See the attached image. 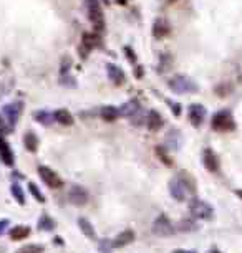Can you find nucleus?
Masks as SVG:
<instances>
[{
    "label": "nucleus",
    "instance_id": "19",
    "mask_svg": "<svg viewBox=\"0 0 242 253\" xmlns=\"http://www.w3.org/2000/svg\"><path fill=\"white\" fill-rule=\"evenodd\" d=\"M78 227L81 229V232H83V235H85L86 238H91V240L96 238V232H95L93 225H91L86 219L80 217V219H78Z\"/></svg>",
    "mask_w": 242,
    "mask_h": 253
},
{
    "label": "nucleus",
    "instance_id": "29",
    "mask_svg": "<svg viewBox=\"0 0 242 253\" xmlns=\"http://www.w3.org/2000/svg\"><path fill=\"white\" fill-rule=\"evenodd\" d=\"M38 227H40V229H45V230H52V229H54V220L48 219V217H42Z\"/></svg>",
    "mask_w": 242,
    "mask_h": 253
},
{
    "label": "nucleus",
    "instance_id": "5",
    "mask_svg": "<svg viewBox=\"0 0 242 253\" xmlns=\"http://www.w3.org/2000/svg\"><path fill=\"white\" fill-rule=\"evenodd\" d=\"M22 111H24V103L22 101H15V103H10L7 104L5 108H3V119L7 121V124L10 126V128H14V126L19 123V117L22 115Z\"/></svg>",
    "mask_w": 242,
    "mask_h": 253
},
{
    "label": "nucleus",
    "instance_id": "33",
    "mask_svg": "<svg viewBox=\"0 0 242 253\" xmlns=\"http://www.w3.org/2000/svg\"><path fill=\"white\" fill-rule=\"evenodd\" d=\"M116 2H120V3H125V2H126V0H116Z\"/></svg>",
    "mask_w": 242,
    "mask_h": 253
},
{
    "label": "nucleus",
    "instance_id": "17",
    "mask_svg": "<svg viewBox=\"0 0 242 253\" xmlns=\"http://www.w3.org/2000/svg\"><path fill=\"white\" fill-rule=\"evenodd\" d=\"M0 159L7 165L14 164V154H12V149L8 147V144L3 138H0Z\"/></svg>",
    "mask_w": 242,
    "mask_h": 253
},
{
    "label": "nucleus",
    "instance_id": "1",
    "mask_svg": "<svg viewBox=\"0 0 242 253\" xmlns=\"http://www.w3.org/2000/svg\"><path fill=\"white\" fill-rule=\"evenodd\" d=\"M86 14L88 19L93 23V28L96 32H101L105 28V17H103V8H101L98 0H86Z\"/></svg>",
    "mask_w": 242,
    "mask_h": 253
},
{
    "label": "nucleus",
    "instance_id": "23",
    "mask_svg": "<svg viewBox=\"0 0 242 253\" xmlns=\"http://www.w3.org/2000/svg\"><path fill=\"white\" fill-rule=\"evenodd\" d=\"M118 116H120V111L114 106H105L103 110H101V117H103L105 121H114Z\"/></svg>",
    "mask_w": 242,
    "mask_h": 253
},
{
    "label": "nucleus",
    "instance_id": "9",
    "mask_svg": "<svg viewBox=\"0 0 242 253\" xmlns=\"http://www.w3.org/2000/svg\"><path fill=\"white\" fill-rule=\"evenodd\" d=\"M68 199H70V202L75 204V206H85L88 202V192L80 185H75V187H72V190H70Z\"/></svg>",
    "mask_w": 242,
    "mask_h": 253
},
{
    "label": "nucleus",
    "instance_id": "10",
    "mask_svg": "<svg viewBox=\"0 0 242 253\" xmlns=\"http://www.w3.org/2000/svg\"><path fill=\"white\" fill-rule=\"evenodd\" d=\"M202 162H204L206 169L209 172H217L219 171V159L215 156V152L213 149H206L202 154Z\"/></svg>",
    "mask_w": 242,
    "mask_h": 253
},
{
    "label": "nucleus",
    "instance_id": "24",
    "mask_svg": "<svg viewBox=\"0 0 242 253\" xmlns=\"http://www.w3.org/2000/svg\"><path fill=\"white\" fill-rule=\"evenodd\" d=\"M52 119H55L54 115H50V113H47V111L35 113V121H38V123H42V124H50Z\"/></svg>",
    "mask_w": 242,
    "mask_h": 253
},
{
    "label": "nucleus",
    "instance_id": "18",
    "mask_svg": "<svg viewBox=\"0 0 242 253\" xmlns=\"http://www.w3.org/2000/svg\"><path fill=\"white\" fill-rule=\"evenodd\" d=\"M28 235H30V227H25V225H17L10 230V238L15 240V242L27 238Z\"/></svg>",
    "mask_w": 242,
    "mask_h": 253
},
{
    "label": "nucleus",
    "instance_id": "6",
    "mask_svg": "<svg viewBox=\"0 0 242 253\" xmlns=\"http://www.w3.org/2000/svg\"><path fill=\"white\" fill-rule=\"evenodd\" d=\"M153 233L158 237H171L174 235V227L166 215H160L153 224Z\"/></svg>",
    "mask_w": 242,
    "mask_h": 253
},
{
    "label": "nucleus",
    "instance_id": "7",
    "mask_svg": "<svg viewBox=\"0 0 242 253\" xmlns=\"http://www.w3.org/2000/svg\"><path fill=\"white\" fill-rule=\"evenodd\" d=\"M189 210L196 219L201 220H208L213 217V207L208 202H202V200H192L191 206H189Z\"/></svg>",
    "mask_w": 242,
    "mask_h": 253
},
{
    "label": "nucleus",
    "instance_id": "20",
    "mask_svg": "<svg viewBox=\"0 0 242 253\" xmlns=\"http://www.w3.org/2000/svg\"><path fill=\"white\" fill-rule=\"evenodd\" d=\"M54 117H55V121H58V123L63 124V126H72L73 124V116L70 115L68 110H58V111H55L54 113Z\"/></svg>",
    "mask_w": 242,
    "mask_h": 253
},
{
    "label": "nucleus",
    "instance_id": "8",
    "mask_svg": "<svg viewBox=\"0 0 242 253\" xmlns=\"http://www.w3.org/2000/svg\"><path fill=\"white\" fill-rule=\"evenodd\" d=\"M38 174H40V177H42V181L45 182V184L48 187H52V189H58V187H61V179L58 177V174L52 171L50 167H45V165H40L38 167Z\"/></svg>",
    "mask_w": 242,
    "mask_h": 253
},
{
    "label": "nucleus",
    "instance_id": "28",
    "mask_svg": "<svg viewBox=\"0 0 242 253\" xmlns=\"http://www.w3.org/2000/svg\"><path fill=\"white\" fill-rule=\"evenodd\" d=\"M156 156H158V158H160L164 164H171V159L168 158V152L162 149V147H156Z\"/></svg>",
    "mask_w": 242,
    "mask_h": 253
},
{
    "label": "nucleus",
    "instance_id": "35",
    "mask_svg": "<svg viewBox=\"0 0 242 253\" xmlns=\"http://www.w3.org/2000/svg\"><path fill=\"white\" fill-rule=\"evenodd\" d=\"M176 253H186V252H176Z\"/></svg>",
    "mask_w": 242,
    "mask_h": 253
},
{
    "label": "nucleus",
    "instance_id": "26",
    "mask_svg": "<svg viewBox=\"0 0 242 253\" xmlns=\"http://www.w3.org/2000/svg\"><path fill=\"white\" fill-rule=\"evenodd\" d=\"M28 190L32 192V195L38 200V202H45V197H43V194L40 192V189H37V185H35L33 182H30V184H28Z\"/></svg>",
    "mask_w": 242,
    "mask_h": 253
},
{
    "label": "nucleus",
    "instance_id": "14",
    "mask_svg": "<svg viewBox=\"0 0 242 253\" xmlns=\"http://www.w3.org/2000/svg\"><path fill=\"white\" fill-rule=\"evenodd\" d=\"M162 124H164V121H162L161 115L158 111H149L148 116H146V126L149 131H158L162 128Z\"/></svg>",
    "mask_w": 242,
    "mask_h": 253
},
{
    "label": "nucleus",
    "instance_id": "4",
    "mask_svg": "<svg viewBox=\"0 0 242 253\" xmlns=\"http://www.w3.org/2000/svg\"><path fill=\"white\" fill-rule=\"evenodd\" d=\"M211 126H213L214 131H219V133H226V131H232L236 128V123L232 119L231 113L229 111H219L213 116V121H211Z\"/></svg>",
    "mask_w": 242,
    "mask_h": 253
},
{
    "label": "nucleus",
    "instance_id": "11",
    "mask_svg": "<svg viewBox=\"0 0 242 253\" xmlns=\"http://www.w3.org/2000/svg\"><path fill=\"white\" fill-rule=\"evenodd\" d=\"M204 117H206L204 106H201V104H192V106L189 108V121L194 126H201Z\"/></svg>",
    "mask_w": 242,
    "mask_h": 253
},
{
    "label": "nucleus",
    "instance_id": "3",
    "mask_svg": "<svg viewBox=\"0 0 242 253\" xmlns=\"http://www.w3.org/2000/svg\"><path fill=\"white\" fill-rule=\"evenodd\" d=\"M168 85H169V88L178 94L194 93V91H197L196 83L192 80H189V78L184 76V75H176L174 78H171Z\"/></svg>",
    "mask_w": 242,
    "mask_h": 253
},
{
    "label": "nucleus",
    "instance_id": "15",
    "mask_svg": "<svg viewBox=\"0 0 242 253\" xmlns=\"http://www.w3.org/2000/svg\"><path fill=\"white\" fill-rule=\"evenodd\" d=\"M107 69H108L109 80H111L114 85H123V83H125V73H123L121 68H118L116 65H113V63H108Z\"/></svg>",
    "mask_w": 242,
    "mask_h": 253
},
{
    "label": "nucleus",
    "instance_id": "32",
    "mask_svg": "<svg viewBox=\"0 0 242 253\" xmlns=\"http://www.w3.org/2000/svg\"><path fill=\"white\" fill-rule=\"evenodd\" d=\"M236 194H237V195H239V197L242 199V190H237V192H236Z\"/></svg>",
    "mask_w": 242,
    "mask_h": 253
},
{
    "label": "nucleus",
    "instance_id": "16",
    "mask_svg": "<svg viewBox=\"0 0 242 253\" xmlns=\"http://www.w3.org/2000/svg\"><path fill=\"white\" fill-rule=\"evenodd\" d=\"M134 240V232L133 230H125L123 233L118 235L113 242V248H121V247H126L128 243H131Z\"/></svg>",
    "mask_w": 242,
    "mask_h": 253
},
{
    "label": "nucleus",
    "instance_id": "34",
    "mask_svg": "<svg viewBox=\"0 0 242 253\" xmlns=\"http://www.w3.org/2000/svg\"><path fill=\"white\" fill-rule=\"evenodd\" d=\"M168 2H171V3H173V2H176V0H168Z\"/></svg>",
    "mask_w": 242,
    "mask_h": 253
},
{
    "label": "nucleus",
    "instance_id": "2",
    "mask_svg": "<svg viewBox=\"0 0 242 253\" xmlns=\"http://www.w3.org/2000/svg\"><path fill=\"white\" fill-rule=\"evenodd\" d=\"M169 192H171V195H173V199L179 200V202H184V200H188L189 195H191L192 185L189 184V182L183 181V179L174 177V179H171V182H169Z\"/></svg>",
    "mask_w": 242,
    "mask_h": 253
},
{
    "label": "nucleus",
    "instance_id": "27",
    "mask_svg": "<svg viewBox=\"0 0 242 253\" xmlns=\"http://www.w3.org/2000/svg\"><path fill=\"white\" fill-rule=\"evenodd\" d=\"M42 250H43V247H40V245H25L17 253H42Z\"/></svg>",
    "mask_w": 242,
    "mask_h": 253
},
{
    "label": "nucleus",
    "instance_id": "30",
    "mask_svg": "<svg viewBox=\"0 0 242 253\" xmlns=\"http://www.w3.org/2000/svg\"><path fill=\"white\" fill-rule=\"evenodd\" d=\"M109 245H111L109 240H101V242H100V252L101 253H111V250H109Z\"/></svg>",
    "mask_w": 242,
    "mask_h": 253
},
{
    "label": "nucleus",
    "instance_id": "25",
    "mask_svg": "<svg viewBox=\"0 0 242 253\" xmlns=\"http://www.w3.org/2000/svg\"><path fill=\"white\" fill-rule=\"evenodd\" d=\"M10 190H12V195L15 197L17 202H19L20 206H24V204H25V197H24V190L20 189V185L19 184H14V185L10 187Z\"/></svg>",
    "mask_w": 242,
    "mask_h": 253
},
{
    "label": "nucleus",
    "instance_id": "21",
    "mask_svg": "<svg viewBox=\"0 0 242 253\" xmlns=\"http://www.w3.org/2000/svg\"><path fill=\"white\" fill-rule=\"evenodd\" d=\"M139 110H141V108H139L138 101H134V99H133V101L126 103L125 106H123L121 110H120V113H121V115L125 116V117H133Z\"/></svg>",
    "mask_w": 242,
    "mask_h": 253
},
{
    "label": "nucleus",
    "instance_id": "31",
    "mask_svg": "<svg viewBox=\"0 0 242 253\" xmlns=\"http://www.w3.org/2000/svg\"><path fill=\"white\" fill-rule=\"evenodd\" d=\"M7 227H8V220H7V219H2V220H0V235L5 232Z\"/></svg>",
    "mask_w": 242,
    "mask_h": 253
},
{
    "label": "nucleus",
    "instance_id": "12",
    "mask_svg": "<svg viewBox=\"0 0 242 253\" xmlns=\"http://www.w3.org/2000/svg\"><path fill=\"white\" fill-rule=\"evenodd\" d=\"M169 32H171V27L164 19L155 20V25H153V35H155L156 38H166L169 35Z\"/></svg>",
    "mask_w": 242,
    "mask_h": 253
},
{
    "label": "nucleus",
    "instance_id": "22",
    "mask_svg": "<svg viewBox=\"0 0 242 253\" xmlns=\"http://www.w3.org/2000/svg\"><path fill=\"white\" fill-rule=\"evenodd\" d=\"M24 144H25V149L30 152H35L38 149V138L35 136L33 133H27L24 136Z\"/></svg>",
    "mask_w": 242,
    "mask_h": 253
},
{
    "label": "nucleus",
    "instance_id": "13",
    "mask_svg": "<svg viewBox=\"0 0 242 253\" xmlns=\"http://www.w3.org/2000/svg\"><path fill=\"white\" fill-rule=\"evenodd\" d=\"M100 40H98V35L95 33H83L81 37V50H83V56H85L88 51H91L93 48L98 45Z\"/></svg>",
    "mask_w": 242,
    "mask_h": 253
},
{
    "label": "nucleus",
    "instance_id": "36",
    "mask_svg": "<svg viewBox=\"0 0 242 253\" xmlns=\"http://www.w3.org/2000/svg\"><path fill=\"white\" fill-rule=\"evenodd\" d=\"M213 253H217V252H213Z\"/></svg>",
    "mask_w": 242,
    "mask_h": 253
}]
</instances>
